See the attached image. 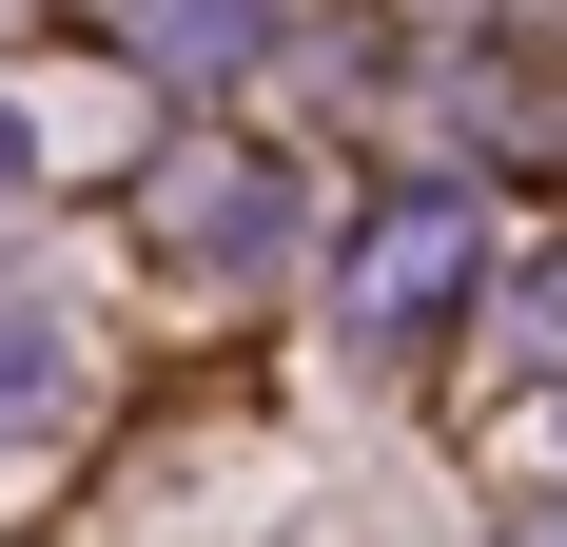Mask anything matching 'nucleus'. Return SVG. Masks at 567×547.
<instances>
[{
    "mask_svg": "<svg viewBox=\"0 0 567 547\" xmlns=\"http://www.w3.org/2000/svg\"><path fill=\"white\" fill-rule=\"evenodd\" d=\"M79 411V332L59 313H0V431H59Z\"/></svg>",
    "mask_w": 567,
    "mask_h": 547,
    "instance_id": "nucleus-3",
    "label": "nucleus"
},
{
    "mask_svg": "<svg viewBox=\"0 0 567 547\" xmlns=\"http://www.w3.org/2000/svg\"><path fill=\"white\" fill-rule=\"evenodd\" d=\"M137 20H157V59H176V79H216V59H255V40H275V0H137Z\"/></svg>",
    "mask_w": 567,
    "mask_h": 547,
    "instance_id": "nucleus-4",
    "label": "nucleus"
},
{
    "mask_svg": "<svg viewBox=\"0 0 567 547\" xmlns=\"http://www.w3.org/2000/svg\"><path fill=\"white\" fill-rule=\"evenodd\" d=\"M157 235L216 255V274H275L293 235H313V196H293L275 157H176V176H157Z\"/></svg>",
    "mask_w": 567,
    "mask_h": 547,
    "instance_id": "nucleus-2",
    "label": "nucleus"
},
{
    "mask_svg": "<svg viewBox=\"0 0 567 547\" xmlns=\"http://www.w3.org/2000/svg\"><path fill=\"white\" fill-rule=\"evenodd\" d=\"M0 176H20V117H0Z\"/></svg>",
    "mask_w": 567,
    "mask_h": 547,
    "instance_id": "nucleus-5",
    "label": "nucleus"
},
{
    "mask_svg": "<svg viewBox=\"0 0 567 547\" xmlns=\"http://www.w3.org/2000/svg\"><path fill=\"white\" fill-rule=\"evenodd\" d=\"M451 293H470V196H392V216L333 255V313L372 332V352H411V332L451 313Z\"/></svg>",
    "mask_w": 567,
    "mask_h": 547,
    "instance_id": "nucleus-1",
    "label": "nucleus"
}]
</instances>
